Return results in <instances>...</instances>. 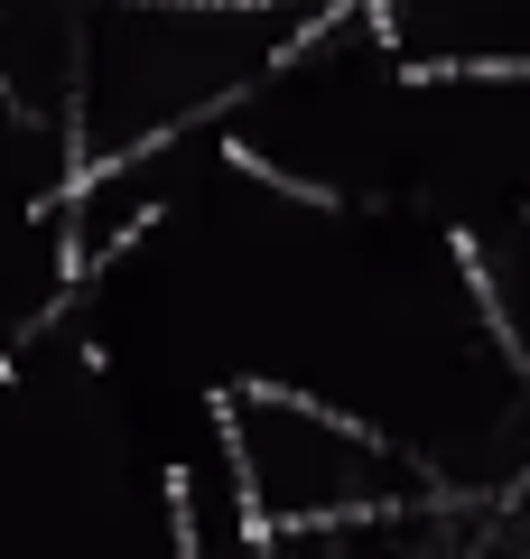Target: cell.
I'll return each mask as SVG.
<instances>
[{
  "label": "cell",
  "instance_id": "6da1fadb",
  "mask_svg": "<svg viewBox=\"0 0 530 559\" xmlns=\"http://www.w3.org/2000/svg\"><path fill=\"white\" fill-rule=\"evenodd\" d=\"M316 10L298 0H75L65 150L75 168L224 131Z\"/></svg>",
  "mask_w": 530,
  "mask_h": 559
},
{
  "label": "cell",
  "instance_id": "7a4b0ae2",
  "mask_svg": "<svg viewBox=\"0 0 530 559\" xmlns=\"http://www.w3.org/2000/svg\"><path fill=\"white\" fill-rule=\"evenodd\" d=\"M215 448H224L242 503H252V522L270 540L437 503L429 476L382 439L373 419H353L335 401L298 392V382H270V373H224L215 382Z\"/></svg>",
  "mask_w": 530,
  "mask_h": 559
},
{
  "label": "cell",
  "instance_id": "3957f363",
  "mask_svg": "<svg viewBox=\"0 0 530 559\" xmlns=\"http://www.w3.org/2000/svg\"><path fill=\"white\" fill-rule=\"evenodd\" d=\"M410 75H530V0H373Z\"/></svg>",
  "mask_w": 530,
  "mask_h": 559
}]
</instances>
